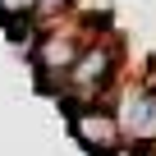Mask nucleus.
<instances>
[{
    "label": "nucleus",
    "instance_id": "5",
    "mask_svg": "<svg viewBox=\"0 0 156 156\" xmlns=\"http://www.w3.org/2000/svg\"><path fill=\"white\" fill-rule=\"evenodd\" d=\"M0 19L9 23H32L37 19V0H0Z\"/></svg>",
    "mask_w": 156,
    "mask_h": 156
},
{
    "label": "nucleus",
    "instance_id": "4",
    "mask_svg": "<svg viewBox=\"0 0 156 156\" xmlns=\"http://www.w3.org/2000/svg\"><path fill=\"white\" fill-rule=\"evenodd\" d=\"M69 110V124H73V138L83 142V151H92V156H115L119 147H124V133H119V119H115V110L110 106H101V101H83V106H64Z\"/></svg>",
    "mask_w": 156,
    "mask_h": 156
},
{
    "label": "nucleus",
    "instance_id": "2",
    "mask_svg": "<svg viewBox=\"0 0 156 156\" xmlns=\"http://www.w3.org/2000/svg\"><path fill=\"white\" fill-rule=\"evenodd\" d=\"M92 32H101V28H97V23H69V28L46 23L41 41H32V64H37V78H41L46 92H51V87H64L69 64L78 60V51H83V41H87Z\"/></svg>",
    "mask_w": 156,
    "mask_h": 156
},
{
    "label": "nucleus",
    "instance_id": "3",
    "mask_svg": "<svg viewBox=\"0 0 156 156\" xmlns=\"http://www.w3.org/2000/svg\"><path fill=\"white\" fill-rule=\"evenodd\" d=\"M115 119H119V133L124 142H133V151H151L156 147V83H133L119 92V106H115Z\"/></svg>",
    "mask_w": 156,
    "mask_h": 156
},
{
    "label": "nucleus",
    "instance_id": "1",
    "mask_svg": "<svg viewBox=\"0 0 156 156\" xmlns=\"http://www.w3.org/2000/svg\"><path fill=\"white\" fill-rule=\"evenodd\" d=\"M115 69H119V46L110 37L92 32L83 41V51H78V60L69 64V73H64V87H69L64 106H73V97L78 101H97V92H106L115 83Z\"/></svg>",
    "mask_w": 156,
    "mask_h": 156
}]
</instances>
